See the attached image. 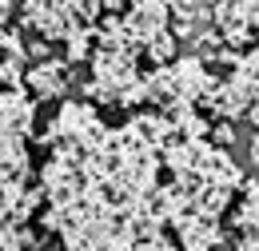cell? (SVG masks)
Here are the masks:
<instances>
[{
  "label": "cell",
  "mask_w": 259,
  "mask_h": 251,
  "mask_svg": "<svg viewBox=\"0 0 259 251\" xmlns=\"http://www.w3.org/2000/svg\"><path fill=\"white\" fill-rule=\"evenodd\" d=\"M24 80H28V88H32L40 100H48V96H60V92H64L68 72H64V64H60V60H44V64H36Z\"/></svg>",
  "instance_id": "cell-1"
}]
</instances>
